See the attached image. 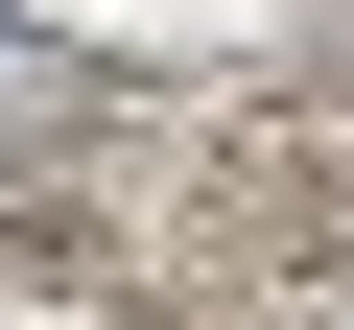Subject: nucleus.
Here are the masks:
<instances>
[{
	"instance_id": "nucleus-1",
	"label": "nucleus",
	"mask_w": 354,
	"mask_h": 330,
	"mask_svg": "<svg viewBox=\"0 0 354 330\" xmlns=\"http://www.w3.org/2000/svg\"><path fill=\"white\" fill-rule=\"evenodd\" d=\"M0 48H24V24H0Z\"/></svg>"
}]
</instances>
